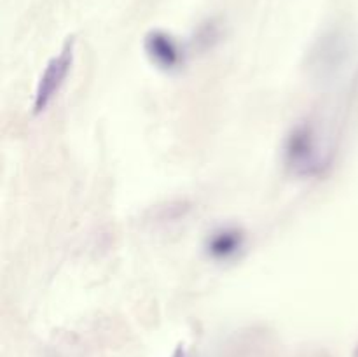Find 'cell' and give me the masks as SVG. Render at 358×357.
<instances>
[{"label": "cell", "mask_w": 358, "mask_h": 357, "mask_svg": "<svg viewBox=\"0 0 358 357\" xmlns=\"http://www.w3.org/2000/svg\"><path fill=\"white\" fill-rule=\"evenodd\" d=\"M173 357H185V354H184V350H178L177 354H175Z\"/></svg>", "instance_id": "obj_5"}, {"label": "cell", "mask_w": 358, "mask_h": 357, "mask_svg": "<svg viewBox=\"0 0 358 357\" xmlns=\"http://www.w3.org/2000/svg\"><path fill=\"white\" fill-rule=\"evenodd\" d=\"M73 58H76V42H73V38H69L59 49L58 55L49 59L48 65L42 70L41 77H38L34 94L35 114H42L52 104V100L58 97L59 90L63 88L70 70H72Z\"/></svg>", "instance_id": "obj_2"}, {"label": "cell", "mask_w": 358, "mask_h": 357, "mask_svg": "<svg viewBox=\"0 0 358 357\" xmlns=\"http://www.w3.org/2000/svg\"><path fill=\"white\" fill-rule=\"evenodd\" d=\"M355 357H358V350H357V352H355Z\"/></svg>", "instance_id": "obj_6"}, {"label": "cell", "mask_w": 358, "mask_h": 357, "mask_svg": "<svg viewBox=\"0 0 358 357\" xmlns=\"http://www.w3.org/2000/svg\"><path fill=\"white\" fill-rule=\"evenodd\" d=\"M318 133L313 125L301 122L289 133L283 147L285 163L297 175L320 174L322 168L327 164L324 147L318 142Z\"/></svg>", "instance_id": "obj_1"}, {"label": "cell", "mask_w": 358, "mask_h": 357, "mask_svg": "<svg viewBox=\"0 0 358 357\" xmlns=\"http://www.w3.org/2000/svg\"><path fill=\"white\" fill-rule=\"evenodd\" d=\"M245 237L236 227H220L213 231L206 240V252L215 261H227L241 252Z\"/></svg>", "instance_id": "obj_4"}, {"label": "cell", "mask_w": 358, "mask_h": 357, "mask_svg": "<svg viewBox=\"0 0 358 357\" xmlns=\"http://www.w3.org/2000/svg\"><path fill=\"white\" fill-rule=\"evenodd\" d=\"M143 48H145V55L150 59V63L156 65L157 69L164 70V72H173V70L180 69V65L184 63L180 46L166 31H150L145 37Z\"/></svg>", "instance_id": "obj_3"}]
</instances>
